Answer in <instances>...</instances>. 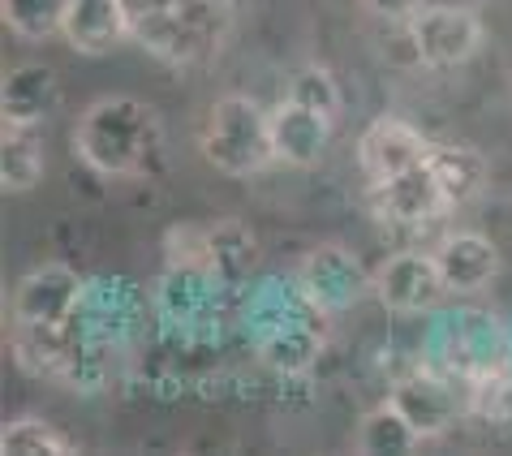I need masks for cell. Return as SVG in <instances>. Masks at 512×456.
<instances>
[{
  "instance_id": "6da1fadb",
  "label": "cell",
  "mask_w": 512,
  "mask_h": 456,
  "mask_svg": "<svg viewBox=\"0 0 512 456\" xmlns=\"http://www.w3.org/2000/svg\"><path fill=\"white\" fill-rule=\"evenodd\" d=\"M160 138L155 112L134 95H104L78 117L74 147L82 164L99 177H130L147 164Z\"/></svg>"
},
{
  "instance_id": "7a4b0ae2",
  "label": "cell",
  "mask_w": 512,
  "mask_h": 456,
  "mask_svg": "<svg viewBox=\"0 0 512 456\" xmlns=\"http://www.w3.org/2000/svg\"><path fill=\"white\" fill-rule=\"evenodd\" d=\"M203 160L224 177H254L276 160L272 112L246 95H224L203 130Z\"/></svg>"
},
{
  "instance_id": "3957f363",
  "label": "cell",
  "mask_w": 512,
  "mask_h": 456,
  "mask_svg": "<svg viewBox=\"0 0 512 456\" xmlns=\"http://www.w3.org/2000/svg\"><path fill=\"white\" fill-rule=\"evenodd\" d=\"M229 35V5L224 0H181L168 13L134 26V39L168 65H198L216 56Z\"/></svg>"
},
{
  "instance_id": "277c9868",
  "label": "cell",
  "mask_w": 512,
  "mask_h": 456,
  "mask_svg": "<svg viewBox=\"0 0 512 456\" xmlns=\"http://www.w3.org/2000/svg\"><path fill=\"white\" fill-rule=\"evenodd\" d=\"M482 31L478 13H469L461 5H422L409 18V48L414 61L426 69H457L469 56L482 48Z\"/></svg>"
},
{
  "instance_id": "5b68a950",
  "label": "cell",
  "mask_w": 512,
  "mask_h": 456,
  "mask_svg": "<svg viewBox=\"0 0 512 456\" xmlns=\"http://www.w3.org/2000/svg\"><path fill=\"white\" fill-rule=\"evenodd\" d=\"M87 297V280H82L69 263H44L26 272L13 289V323L22 327H69Z\"/></svg>"
},
{
  "instance_id": "8992f818",
  "label": "cell",
  "mask_w": 512,
  "mask_h": 456,
  "mask_svg": "<svg viewBox=\"0 0 512 456\" xmlns=\"http://www.w3.org/2000/svg\"><path fill=\"white\" fill-rule=\"evenodd\" d=\"M297 284L310 297V306L323 315H340V310L358 306L366 293L375 289V276L349 246H319L306 254Z\"/></svg>"
},
{
  "instance_id": "52a82bcc",
  "label": "cell",
  "mask_w": 512,
  "mask_h": 456,
  "mask_svg": "<svg viewBox=\"0 0 512 456\" xmlns=\"http://www.w3.org/2000/svg\"><path fill=\"white\" fill-rule=\"evenodd\" d=\"M375 293L392 315H426L439 306V297L448 293L444 272L435 263V250H401L375 272Z\"/></svg>"
},
{
  "instance_id": "ba28073f",
  "label": "cell",
  "mask_w": 512,
  "mask_h": 456,
  "mask_svg": "<svg viewBox=\"0 0 512 456\" xmlns=\"http://www.w3.org/2000/svg\"><path fill=\"white\" fill-rule=\"evenodd\" d=\"M371 203H375V216L392 228H418L448 211L444 194H439V181H435V168H431V155L422 164L405 168V173L371 185Z\"/></svg>"
},
{
  "instance_id": "9c48e42d",
  "label": "cell",
  "mask_w": 512,
  "mask_h": 456,
  "mask_svg": "<svg viewBox=\"0 0 512 456\" xmlns=\"http://www.w3.org/2000/svg\"><path fill=\"white\" fill-rule=\"evenodd\" d=\"M426 155H431L426 134L414 130V125L401 121V117H379V121L366 125V134L358 138V168L371 185L422 164Z\"/></svg>"
},
{
  "instance_id": "30bf717a",
  "label": "cell",
  "mask_w": 512,
  "mask_h": 456,
  "mask_svg": "<svg viewBox=\"0 0 512 456\" xmlns=\"http://www.w3.org/2000/svg\"><path fill=\"white\" fill-rule=\"evenodd\" d=\"M435 263L444 272L448 293H478L500 276V246L487 237V233H448L444 241L435 246Z\"/></svg>"
},
{
  "instance_id": "8fae6325",
  "label": "cell",
  "mask_w": 512,
  "mask_h": 456,
  "mask_svg": "<svg viewBox=\"0 0 512 456\" xmlns=\"http://www.w3.org/2000/svg\"><path fill=\"white\" fill-rule=\"evenodd\" d=\"M272 142H276V160L293 168H315L327 155V147H332V117L284 99L272 112Z\"/></svg>"
},
{
  "instance_id": "7c38bea8",
  "label": "cell",
  "mask_w": 512,
  "mask_h": 456,
  "mask_svg": "<svg viewBox=\"0 0 512 456\" xmlns=\"http://www.w3.org/2000/svg\"><path fill=\"white\" fill-rule=\"evenodd\" d=\"M61 35L69 48L87 56H104L112 48H121L125 39H134V26L121 0H69Z\"/></svg>"
},
{
  "instance_id": "4fadbf2b",
  "label": "cell",
  "mask_w": 512,
  "mask_h": 456,
  "mask_svg": "<svg viewBox=\"0 0 512 456\" xmlns=\"http://www.w3.org/2000/svg\"><path fill=\"white\" fill-rule=\"evenodd\" d=\"M61 82L48 65H13L0 87V121L13 130H35L56 112Z\"/></svg>"
},
{
  "instance_id": "5bb4252c",
  "label": "cell",
  "mask_w": 512,
  "mask_h": 456,
  "mask_svg": "<svg viewBox=\"0 0 512 456\" xmlns=\"http://www.w3.org/2000/svg\"><path fill=\"white\" fill-rule=\"evenodd\" d=\"M388 401L396 405L409 418V426L422 435V439H435V435H444L452 422H457V396H452V388L444 379H435V375H405V379H396V388Z\"/></svg>"
},
{
  "instance_id": "9a60e30c",
  "label": "cell",
  "mask_w": 512,
  "mask_h": 456,
  "mask_svg": "<svg viewBox=\"0 0 512 456\" xmlns=\"http://www.w3.org/2000/svg\"><path fill=\"white\" fill-rule=\"evenodd\" d=\"M216 289H220V276L207 263H168V272L160 280V310L177 323H194L211 315Z\"/></svg>"
},
{
  "instance_id": "2e32d148",
  "label": "cell",
  "mask_w": 512,
  "mask_h": 456,
  "mask_svg": "<svg viewBox=\"0 0 512 456\" xmlns=\"http://www.w3.org/2000/svg\"><path fill=\"white\" fill-rule=\"evenodd\" d=\"M431 168L439 181V194H444L448 216L465 203H474L487 185V160L482 151L465 147V142H444V147H431Z\"/></svg>"
},
{
  "instance_id": "e0dca14e",
  "label": "cell",
  "mask_w": 512,
  "mask_h": 456,
  "mask_svg": "<svg viewBox=\"0 0 512 456\" xmlns=\"http://www.w3.org/2000/svg\"><path fill=\"white\" fill-rule=\"evenodd\" d=\"M319 349H323V332L310 327V319L293 323V327H280V332L259 340L263 362L272 366L276 375H306V370L319 362Z\"/></svg>"
},
{
  "instance_id": "ac0fdd59",
  "label": "cell",
  "mask_w": 512,
  "mask_h": 456,
  "mask_svg": "<svg viewBox=\"0 0 512 456\" xmlns=\"http://www.w3.org/2000/svg\"><path fill=\"white\" fill-rule=\"evenodd\" d=\"M418 439L422 435L409 426V418L388 401L362 418L358 435H353V448L366 452V456H405V452L418 448Z\"/></svg>"
},
{
  "instance_id": "d6986e66",
  "label": "cell",
  "mask_w": 512,
  "mask_h": 456,
  "mask_svg": "<svg viewBox=\"0 0 512 456\" xmlns=\"http://www.w3.org/2000/svg\"><path fill=\"white\" fill-rule=\"evenodd\" d=\"M259 263V246H254L246 224H211V241H207V267L220 276V284H237L254 272Z\"/></svg>"
},
{
  "instance_id": "ffe728a7",
  "label": "cell",
  "mask_w": 512,
  "mask_h": 456,
  "mask_svg": "<svg viewBox=\"0 0 512 456\" xmlns=\"http://www.w3.org/2000/svg\"><path fill=\"white\" fill-rule=\"evenodd\" d=\"M39 177H44V142L35 138V130L5 125V138H0V190L22 194L39 185Z\"/></svg>"
},
{
  "instance_id": "44dd1931",
  "label": "cell",
  "mask_w": 512,
  "mask_h": 456,
  "mask_svg": "<svg viewBox=\"0 0 512 456\" xmlns=\"http://www.w3.org/2000/svg\"><path fill=\"white\" fill-rule=\"evenodd\" d=\"M0 452L5 456H65L74 452L69 435H61L52 422L44 418H13L5 431H0Z\"/></svg>"
},
{
  "instance_id": "7402d4cb",
  "label": "cell",
  "mask_w": 512,
  "mask_h": 456,
  "mask_svg": "<svg viewBox=\"0 0 512 456\" xmlns=\"http://www.w3.org/2000/svg\"><path fill=\"white\" fill-rule=\"evenodd\" d=\"M65 9H69V0H0V13H5L9 31L31 39V44H39V39H48V35H61Z\"/></svg>"
},
{
  "instance_id": "603a6c76",
  "label": "cell",
  "mask_w": 512,
  "mask_h": 456,
  "mask_svg": "<svg viewBox=\"0 0 512 456\" xmlns=\"http://www.w3.org/2000/svg\"><path fill=\"white\" fill-rule=\"evenodd\" d=\"M284 99H293V104H306V108H315V112H327V117H336V108H340V87H336V78L327 74L323 65H302L297 74L289 78V95Z\"/></svg>"
},
{
  "instance_id": "cb8c5ba5",
  "label": "cell",
  "mask_w": 512,
  "mask_h": 456,
  "mask_svg": "<svg viewBox=\"0 0 512 456\" xmlns=\"http://www.w3.org/2000/svg\"><path fill=\"white\" fill-rule=\"evenodd\" d=\"M474 388H478V413L482 418L512 426V375L508 370L487 375V379H474Z\"/></svg>"
},
{
  "instance_id": "d4e9b609",
  "label": "cell",
  "mask_w": 512,
  "mask_h": 456,
  "mask_svg": "<svg viewBox=\"0 0 512 456\" xmlns=\"http://www.w3.org/2000/svg\"><path fill=\"white\" fill-rule=\"evenodd\" d=\"M125 13H130V26L138 22H151V18H160V13H168L173 5H181V0H121Z\"/></svg>"
},
{
  "instance_id": "484cf974",
  "label": "cell",
  "mask_w": 512,
  "mask_h": 456,
  "mask_svg": "<svg viewBox=\"0 0 512 456\" xmlns=\"http://www.w3.org/2000/svg\"><path fill=\"white\" fill-rule=\"evenodd\" d=\"M362 5L379 13V18H414L422 9V0H362Z\"/></svg>"
}]
</instances>
